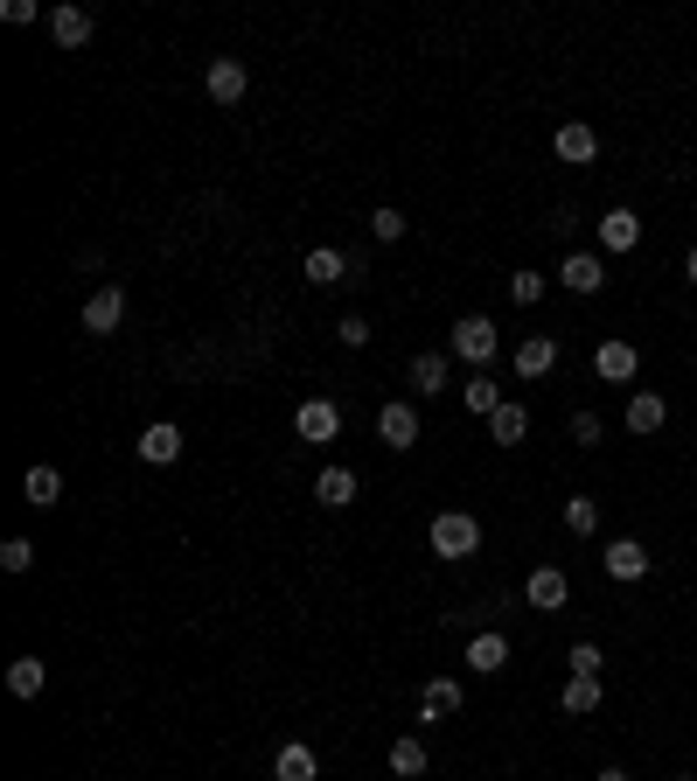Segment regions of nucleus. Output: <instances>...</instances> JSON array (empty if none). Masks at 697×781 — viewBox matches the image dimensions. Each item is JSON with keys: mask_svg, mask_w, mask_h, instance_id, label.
<instances>
[{"mask_svg": "<svg viewBox=\"0 0 697 781\" xmlns=\"http://www.w3.org/2000/svg\"><path fill=\"white\" fill-rule=\"evenodd\" d=\"M147 467H175L182 461V426H168V419H153L147 433H140V447H133Z\"/></svg>", "mask_w": 697, "mask_h": 781, "instance_id": "nucleus-9", "label": "nucleus"}, {"mask_svg": "<svg viewBox=\"0 0 697 781\" xmlns=\"http://www.w3.org/2000/svg\"><path fill=\"white\" fill-rule=\"evenodd\" d=\"M42 684H49L42 656H14V663H8V691H14V698H42Z\"/></svg>", "mask_w": 697, "mask_h": 781, "instance_id": "nucleus-25", "label": "nucleus"}, {"mask_svg": "<svg viewBox=\"0 0 697 781\" xmlns=\"http://www.w3.org/2000/svg\"><path fill=\"white\" fill-rule=\"evenodd\" d=\"M641 245V217L635 210H607L600 217V251H635Z\"/></svg>", "mask_w": 697, "mask_h": 781, "instance_id": "nucleus-20", "label": "nucleus"}, {"mask_svg": "<svg viewBox=\"0 0 697 781\" xmlns=\"http://www.w3.org/2000/svg\"><path fill=\"white\" fill-rule=\"evenodd\" d=\"M558 370V343H551V335H524V343H516V377H551Z\"/></svg>", "mask_w": 697, "mask_h": 781, "instance_id": "nucleus-15", "label": "nucleus"}, {"mask_svg": "<svg viewBox=\"0 0 697 781\" xmlns=\"http://www.w3.org/2000/svg\"><path fill=\"white\" fill-rule=\"evenodd\" d=\"M481 552V524L468 510H440L432 516V558H475Z\"/></svg>", "mask_w": 697, "mask_h": 781, "instance_id": "nucleus-2", "label": "nucleus"}, {"mask_svg": "<svg viewBox=\"0 0 697 781\" xmlns=\"http://www.w3.org/2000/svg\"><path fill=\"white\" fill-rule=\"evenodd\" d=\"M454 712H460V684H454V676H432V684L419 691V725L454 719Z\"/></svg>", "mask_w": 697, "mask_h": 781, "instance_id": "nucleus-17", "label": "nucleus"}, {"mask_svg": "<svg viewBox=\"0 0 697 781\" xmlns=\"http://www.w3.org/2000/svg\"><path fill=\"white\" fill-rule=\"evenodd\" d=\"M669 781H697V774H669Z\"/></svg>", "mask_w": 697, "mask_h": 781, "instance_id": "nucleus-38", "label": "nucleus"}, {"mask_svg": "<svg viewBox=\"0 0 697 781\" xmlns=\"http://www.w3.org/2000/svg\"><path fill=\"white\" fill-rule=\"evenodd\" d=\"M405 230H411V224H405V210H391V202H384V210H370V238H377V245H398Z\"/></svg>", "mask_w": 697, "mask_h": 781, "instance_id": "nucleus-31", "label": "nucleus"}, {"mask_svg": "<svg viewBox=\"0 0 697 781\" xmlns=\"http://www.w3.org/2000/svg\"><path fill=\"white\" fill-rule=\"evenodd\" d=\"M21 496H29L36 510H57V503H63V475H57L49 461H36L29 475H21Z\"/></svg>", "mask_w": 697, "mask_h": 781, "instance_id": "nucleus-19", "label": "nucleus"}, {"mask_svg": "<svg viewBox=\"0 0 697 781\" xmlns=\"http://www.w3.org/2000/svg\"><path fill=\"white\" fill-rule=\"evenodd\" d=\"M496 349H502V328L488 322V315H460L454 335H447V356L475 363V370H488V363H496Z\"/></svg>", "mask_w": 697, "mask_h": 781, "instance_id": "nucleus-1", "label": "nucleus"}, {"mask_svg": "<svg viewBox=\"0 0 697 781\" xmlns=\"http://www.w3.org/2000/svg\"><path fill=\"white\" fill-rule=\"evenodd\" d=\"M600 781H635V774H621V768H600Z\"/></svg>", "mask_w": 697, "mask_h": 781, "instance_id": "nucleus-37", "label": "nucleus"}, {"mask_svg": "<svg viewBox=\"0 0 697 781\" xmlns=\"http://www.w3.org/2000/svg\"><path fill=\"white\" fill-rule=\"evenodd\" d=\"M411 390H447V349H419V356H411Z\"/></svg>", "mask_w": 697, "mask_h": 781, "instance_id": "nucleus-26", "label": "nucleus"}, {"mask_svg": "<svg viewBox=\"0 0 697 781\" xmlns=\"http://www.w3.org/2000/svg\"><path fill=\"white\" fill-rule=\"evenodd\" d=\"M551 147H558V161H572V168H586L593 154H600V134H593L586 119H565L558 134H551Z\"/></svg>", "mask_w": 697, "mask_h": 781, "instance_id": "nucleus-13", "label": "nucleus"}, {"mask_svg": "<svg viewBox=\"0 0 697 781\" xmlns=\"http://www.w3.org/2000/svg\"><path fill=\"white\" fill-rule=\"evenodd\" d=\"M293 433L307 439V447H328V439L342 433V405H335V398H307V405L293 412Z\"/></svg>", "mask_w": 697, "mask_h": 781, "instance_id": "nucleus-4", "label": "nucleus"}, {"mask_svg": "<svg viewBox=\"0 0 697 781\" xmlns=\"http://www.w3.org/2000/svg\"><path fill=\"white\" fill-rule=\"evenodd\" d=\"M377 439H384V447H391V454L419 447V405H411V398H391V405L377 412Z\"/></svg>", "mask_w": 697, "mask_h": 781, "instance_id": "nucleus-3", "label": "nucleus"}, {"mask_svg": "<svg viewBox=\"0 0 697 781\" xmlns=\"http://www.w3.org/2000/svg\"><path fill=\"white\" fill-rule=\"evenodd\" d=\"M593 370H600L607 384H635V370H641V349H635V343H621V335H607V343L593 349Z\"/></svg>", "mask_w": 697, "mask_h": 781, "instance_id": "nucleus-8", "label": "nucleus"}, {"mask_svg": "<svg viewBox=\"0 0 697 781\" xmlns=\"http://www.w3.org/2000/svg\"><path fill=\"white\" fill-rule=\"evenodd\" d=\"M426 768H432L426 740H398V747H391V774H398V781H419Z\"/></svg>", "mask_w": 697, "mask_h": 781, "instance_id": "nucleus-27", "label": "nucleus"}, {"mask_svg": "<svg viewBox=\"0 0 697 781\" xmlns=\"http://www.w3.org/2000/svg\"><path fill=\"white\" fill-rule=\"evenodd\" d=\"M524 433H530V405L524 398H502L496 412H488V439H496V447H524Z\"/></svg>", "mask_w": 697, "mask_h": 781, "instance_id": "nucleus-11", "label": "nucleus"}, {"mask_svg": "<svg viewBox=\"0 0 697 781\" xmlns=\"http://www.w3.org/2000/svg\"><path fill=\"white\" fill-rule=\"evenodd\" d=\"M126 322V294H119V286H98V294L84 300V328L91 335H112Z\"/></svg>", "mask_w": 697, "mask_h": 781, "instance_id": "nucleus-16", "label": "nucleus"}, {"mask_svg": "<svg viewBox=\"0 0 697 781\" xmlns=\"http://www.w3.org/2000/svg\"><path fill=\"white\" fill-rule=\"evenodd\" d=\"M460 405H468V412H481V419H488V412H496V405H502V390H496V377H488V370H475L468 384H460Z\"/></svg>", "mask_w": 697, "mask_h": 781, "instance_id": "nucleus-28", "label": "nucleus"}, {"mask_svg": "<svg viewBox=\"0 0 697 781\" xmlns=\"http://www.w3.org/2000/svg\"><path fill=\"white\" fill-rule=\"evenodd\" d=\"M509 663V635H496V629H481L475 642H468V670H481V676H496Z\"/></svg>", "mask_w": 697, "mask_h": 781, "instance_id": "nucleus-22", "label": "nucleus"}, {"mask_svg": "<svg viewBox=\"0 0 697 781\" xmlns=\"http://www.w3.org/2000/svg\"><path fill=\"white\" fill-rule=\"evenodd\" d=\"M558 279L572 286V294H600V286H607V258H600V251H565Z\"/></svg>", "mask_w": 697, "mask_h": 781, "instance_id": "nucleus-10", "label": "nucleus"}, {"mask_svg": "<svg viewBox=\"0 0 697 781\" xmlns=\"http://www.w3.org/2000/svg\"><path fill=\"white\" fill-rule=\"evenodd\" d=\"M600 565H607V580L635 586V580H649V544H641V537H614L600 552Z\"/></svg>", "mask_w": 697, "mask_h": 781, "instance_id": "nucleus-5", "label": "nucleus"}, {"mask_svg": "<svg viewBox=\"0 0 697 781\" xmlns=\"http://www.w3.org/2000/svg\"><path fill=\"white\" fill-rule=\"evenodd\" d=\"M600 698H607V684H600V676H572V684H565V698H558V705L572 712V719H586V712H600Z\"/></svg>", "mask_w": 697, "mask_h": 781, "instance_id": "nucleus-24", "label": "nucleus"}, {"mask_svg": "<svg viewBox=\"0 0 697 781\" xmlns=\"http://www.w3.org/2000/svg\"><path fill=\"white\" fill-rule=\"evenodd\" d=\"M315 503L321 510H349L356 503V475H349V467H321V475H315Z\"/></svg>", "mask_w": 697, "mask_h": 781, "instance_id": "nucleus-21", "label": "nucleus"}, {"mask_svg": "<svg viewBox=\"0 0 697 781\" xmlns=\"http://www.w3.org/2000/svg\"><path fill=\"white\" fill-rule=\"evenodd\" d=\"M272 781H321V761H315V747L287 740V747H279V761H272Z\"/></svg>", "mask_w": 697, "mask_h": 781, "instance_id": "nucleus-18", "label": "nucleus"}, {"mask_svg": "<svg viewBox=\"0 0 697 781\" xmlns=\"http://www.w3.org/2000/svg\"><path fill=\"white\" fill-rule=\"evenodd\" d=\"M684 279H690V286H697V245H690V258H684Z\"/></svg>", "mask_w": 697, "mask_h": 781, "instance_id": "nucleus-36", "label": "nucleus"}, {"mask_svg": "<svg viewBox=\"0 0 697 781\" xmlns=\"http://www.w3.org/2000/svg\"><path fill=\"white\" fill-rule=\"evenodd\" d=\"M335 343H342V349H364V343H370V322H364V315H342V322H335Z\"/></svg>", "mask_w": 697, "mask_h": 781, "instance_id": "nucleus-32", "label": "nucleus"}, {"mask_svg": "<svg viewBox=\"0 0 697 781\" xmlns=\"http://www.w3.org/2000/svg\"><path fill=\"white\" fill-rule=\"evenodd\" d=\"M509 300H516V307H537V300H545V273H537V266L509 273Z\"/></svg>", "mask_w": 697, "mask_h": 781, "instance_id": "nucleus-30", "label": "nucleus"}, {"mask_svg": "<svg viewBox=\"0 0 697 781\" xmlns=\"http://www.w3.org/2000/svg\"><path fill=\"white\" fill-rule=\"evenodd\" d=\"M91 29H98V21H91V8H77V0L49 8V36H57L63 49H84V42H91Z\"/></svg>", "mask_w": 697, "mask_h": 781, "instance_id": "nucleus-12", "label": "nucleus"}, {"mask_svg": "<svg viewBox=\"0 0 697 781\" xmlns=\"http://www.w3.org/2000/svg\"><path fill=\"white\" fill-rule=\"evenodd\" d=\"M663 426H669V398H663V390H628V433L649 439Z\"/></svg>", "mask_w": 697, "mask_h": 781, "instance_id": "nucleus-14", "label": "nucleus"}, {"mask_svg": "<svg viewBox=\"0 0 697 781\" xmlns=\"http://www.w3.org/2000/svg\"><path fill=\"white\" fill-rule=\"evenodd\" d=\"M565 663H572V676H600V642H572Z\"/></svg>", "mask_w": 697, "mask_h": 781, "instance_id": "nucleus-34", "label": "nucleus"}, {"mask_svg": "<svg viewBox=\"0 0 697 781\" xmlns=\"http://www.w3.org/2000/svg\"><path fill=\"white\" fill-rule=\"evenodd\" d=\"M0 565H8V572H29V565H36V544H29V537H8V544H0Z\"/></svg>", "mask_w": 697, "mask_h": 781, "instance_id": "nucleus-33", "label": "nucleus"}, {"mask_svg": "<svg viewBox=\"0 0 697 781\" xmlns=\"http://www.w3.org/2000/svg\"><path fill=\"white\" fill-rule=\"evenodd\" d=\"M565 531L593 537V531H600V503H593V496H565Z\"/></svg>", "mask_w": 697, "mask_h": 781, "instance_id": "nucleus-29", "label": "nucleus"}, {"mask_svg": "<svg viewBox=\"0 0 697 781\" xmlns=\"http://www.w3.org/2000/svg\"><path fill=\"white\" fill-rule=\"evenodd\" d=\"M245 85H251V70H245L238 57H210V70H202V91H210L217 106H238Z\"/></svg>", "mask_w": 697, "mask_h": 781, "instance_id": "nucleus-7", "label": "nucleus"}, {"mask_svg": "<svg viewBox=\"0 0 697 781\" xmlns=\"http://www.w3.org/2000/svg\"><path fill=\"white\" fill-rule=\"evenodd\" d=\"M524 601H530L537 614H558L565 601H572V580H565V572H558V565H537V572H530V580H524Z\"/></svg>", "mask_w": 697, "mask_h": 781, "instance_id": "nucleus-6", "label": "nucleus"}, {"mask_svg": "<svg viewBox=\"0 0 697 781\" xmlns=\"http://www.w3.org/2000/svg\"><path fill=\"white\" fill-rule=\"evenodd\" d=\"M307 279H315V286H342L349 279V251L315 245V251H307Z\"/></svg>", "mask_w": 697, "mask_h": 781, "instance_id": "nucleus-23", "label": "nucleus"}, {"mask_svg": "<svg viewBox=\"0 0 697 781\" xmlns=\"http://www.w3.org/2000/svg\"><path fill=\"white\" fill-rule=\"evenodd\" d=\"M572 439L579 447H600V412H572Z\"/></svg>", "mask_w": 697, "mask_h": 781, "instance_id": "nucleus-35", "label": "nucleus"}]
</instances>
